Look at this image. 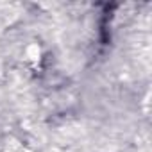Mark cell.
Listing matches in <instances>:
<instances>
[{
    "label": "cell",
    "instance_id": "cell-1",
    "mask_svg": "<svg viewBox=\"0 0 152 152\" xmlns=\"http://www.w3.org/2000/svg\"><path fill=\"white\" fill-rule=\"evenodd\" d=\"M38 56H39V47H36V45L29 47V59H36Z\"/></svg>",
    "mask_w": 152,
    "mask_h": 152
}]
</instances>
